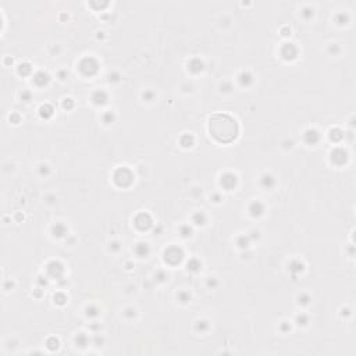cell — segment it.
<instances>
[{
  "label": "cell",
  "instance_id": "obj_1",
  "mask_svg": "<svg viewBox=\"0 0 356 356\" xmlns=\"http://www.w3.org/2000/svg\"><path fill=\"white\" fill-rule=\"evenodd\" d=\"M210 132L220 142H229L236 136L238 125L227 114H214L210 118Z\"/></svg>",
  "mask_w": 356,
  "mask_h": 356
}]
</instances>
